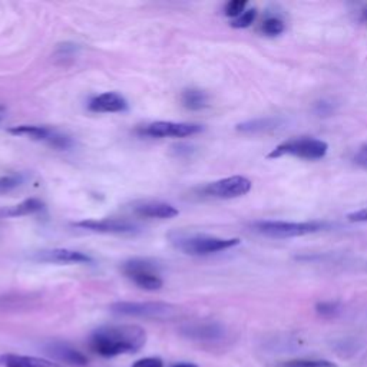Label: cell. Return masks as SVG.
<instances>
[{
  "label": "cell",
  "instance_id": "7c38bea8",
  "mask_svg": "<svg viewBox=\"0 0 367 367\" xmlns=\"http://www.w3.org/2000/svg\"><path fill=\"white\" fill-rule=\"evenodd\" d=\"M75 227L89 230V231H96V232H109V234H131V232H135L138 227L135 224H132L125 220H89V221H82V223H75Z\"/></svg>",
  "mask_w": 367,
  "mask_h": 367
},
{
  "label": "cell",
  "instance_id": "5b68a950",
  "mask_svg": "<svg viewBox=\"0 0 367 367\" xmlns=\"http://www.w3.org/2000/svg\"><path fill=\"white\" fill-rule=\"evenodd\" d=\"M124 274L131 278L135 285L144 290L155 291L162 287V280L158 274L155 263H151L144 258H133L122 265Z\"/></svg>",
  "mask_w": 367,
  "mask_h": 367
},
{
  "label": "cell",
  "instance_id": "5bb4252c",
  "mask_svg": "<svg viewBox=\"0 0 367 367\" xmlns=\"http://www.w3.org/2000/svg\"><path fill=\"white\" fill-rule=\"evenodd\" d=\"M285 125V120L278 116H265V118H256L237 125V131L241 133H248V135H257V133H267L274 132Z\"/></svg>",
  "mask_w": 367,
  "mask_h": 367
},
{
  "label": "cell",
  "instance_id": "e0dca14e",
  "mask_svg": "<svg viewBox=\"0 0 367 367\" xmlns=\"http://www.w3.org/2000/svg\"><path fill=\"white\" fill-rule=\"evenodd\" d=\"M0 366L2 367H63L58 363L49 362L45 359L33 357V356L12 355V353L0 356Z\"/></svg>",
  "mask_w": 367,
  "mask_h": 367
},
{
  "label": "cell",
  "instance_id": "44dd1931",
  "mask_svg": "<svg viewBox=\"0 0 367 367\" xmlns=\"http://www.w3.org/2000/svg\"><path fill=\"white\" fill-rule=\"evenodd\" d=\"M315 311L322 317H336L342 311V304L339 302H320L315 304Z\"/></svg>",
  "mask_w": 367,
  "mask_h": 367
},
{
  "label": "cell",
  "instance_id": "7402d4cb",
  "mask_svg": "<svg viewBox=\"0 0 367 367\" xmlns=\"http://www.w3.org/2000/svg\"><path fill=\"white\" fill-rule=\"evenodd\" d=\"M261 30L267 36H277L280 33L285 32V22L278 18H269L264 21Z\"/></svg>",
  "mask_w": 367,
  "mask_h": 367
},
{
  "label": "cell",
  "instance_id": "4fadbf2b",
  "mask_svg": "<svg viewBox=\"0 0 367 367\" xmlns=\"http://www.w3.org/2000/svg\"><path fill=\"white\" fill-rule=\"evenodd\" d=\"M126 108L128 104L125 98L115 92H105L102 95H98L89 102V109L93 112H124L126 111Z\"/></svg>",
  "mask_w": 367,
  "mask_h": 367
},
{
  "label": "cell",
  "instance_id": "9c48e42d",
  "mask_svg": "<svg viewBox=\"0 0 367 367\" xmlns=\"http://www.w3.org/2000/svg\"><path fill=\"white\" fill-rule=\"evenodd\" d=\"M13 135H21V137H27L30 140L36 141H46L55 148L59 149H66L72 145V141L62 135V133L56 132L55 129L46 128V126H38V125H21V126H13L9 129Z\"/></svg>",
  "mask_w": 367,
  "mask_h": 367
},
{
  "label": "cell",
  "instance_id": "7a4b0ae2",
  "mask_svg": "<svg viewBox=\"0 0 367 367\" xmlns=\"http://www.w3.org/2000/svg\"><path fill=\"white\" fill-rule=\"evenodd\" d=\"M168 238L177 249L188 256H210L240 244L238 238H219L186 231H174Z\"/></svg>",
  "mask_w": 367,
  "mask_h": 367
},
{
  "label": "cell",
  "instance_id": "4dcf8cb0",
  "mask_svg": "<svg viewBox=\"0 0 367 367\" xmlns=\"http://www.w3.org/2000/svg\"><path fill=\"white\" fill-rule=\"evenodd\" d=\"M362 21L363 22H367V8L362 12Z\"/></svg>",
  "mask_w": 367,
  "mask_h": 367
},
{
  "label": "cell",
  "instance_id": "d4e9b609",
  "mask_svg": "<svg viewBox=\"0 0 367 367\" xmlns=\"http://www.w3.org/2000/svg\"><path fill=\"white\" fill-rule=\"evenodd\" d=\"M313 111L317 116H323V118H326V116H330V115L335 113L336 104L331 102V101H327V99H322V101L314 104Z\"/></svg>",
  "mask_w": 367,
  "mask_h": 367
},
{
  "label": "cell",
  "instance_id": "ba28073f",
  "mask_svg": "<svg viewBox=\"0 0 367 367\" xmlns=\"http://www.w3.org/2000/svg\"><path fill=\"white\" fill-rule=\"evenodd\" d=\"M203 126L197 124L187 122H171V121H158L146 125L142 132L153 138H186L201 132Z\"/></svg>",
  "mask_w": 367,
  "mask_h": 367
},
{
  "label": "cell",
  "instance_id": "277c9868",
  "mask_svg": "<svg viewBox=\"0 0 367 367\" xmlns=\"http://www.w3.org/2000/svg\"><path fill=\"white\" fill-rule=\"evenodd\" d=\"M329 145L327 142L315 138L302 137V138H293L286 142H281L277 145L273 151L269 154V158H281V157H296L309 161L322 159L327 155Z\"/></svg>",
  "mask_w": 367,
  "mask_h": 367
},
{
  "label": "cell",
  "instance_id": "6da1fadb",
  "mask_svg": "<svg viewBox=\"0 0 367 367\" xmlns=\"http://www.w3.org/2000/svg\"><path fill=\"white\" fill-rule=\"evenodd\" d=\"M146 343V333L140 326H105L92 333L89 346L102 357L137 353Z\"/></svg>",
  "mask_w": 367,
  "mask_h": 367
},
{
  "label": "cell",
  "instance_id": "4316f807",
  "mask_svg": "<svg viewBox=\"0 0 367 367\" xmlns=\"http://www.w3.org/2000/svg\"><path fill=\"white\" fill-rule=\"evenodd\" d=\"M132 367H164V363L158 357H146V359L138 360Z\"/></svg>",
  "mask_w": 367,
  "mask_h": 367
},
{
  "label": "cell",
  "instance_id": "30bf717a",
  "mask_svg": "<svg viewBox=\"0 0 367 367\" xmlns=\"http://www.w3.org/2000/svg\"><path fill=\"white\" fill-rule=\"evenodd\" d=\"M35 260L42 263H60V264H85L92 263V258L88 254L68 248H52L42 249L35 254Z\"/></svg>",
  "mask_w": 367,
  "mask_h": 367
},
{
  "label": "cell",
  "instance_id": "9a60e30c",
  "mask_svg": "<svg viewBox=\"0 0 367 367\" xmlns=\"http://www.w3.org/2000/svg\"><path fill=\"white\" fill-rule=\"evenodd\" d=\"M182 335L194 340H216L224 336V329L219 323H195L184 327Z\"/></svg>",
  "mask_w": 367,
  "mask_h": 367
},
{
  "label": "cell",
  "instance_id": "83f0119b",
  "mask_svg": "<svg viewBox=\"0 0 367 367\" xmlns=\"http://www.w3.org/2000/svg\"><path fill=\"white\" fill-rule=\"evenodd\" d=\"M347 220L350 223H367V208H362L355 212H350L347 215Z\"/></svg>",
  "mask_w": 367,
  "mask_h": 367
},
{
  "label": "cell",
  "instance_id": "f1b7e54d",
  "mask_svg": "<svg viewBox=\"0 0 367 367\" xmlns=\"http://www.w3.org/2000/svg\"><path fill=\"white\" fill-rule=\"evenodd\" d=\"M355 161L357 165L363 166V168H367V144H364L360 149H359V153L356 154L355 157Z\"/></svg>",
  "mask_w": 367,
  "mask_h": 367
},
{
  "label": "cell",
  "instance_id": "52a82bcc",
  "mask_svg": "<svg viewBox=\"0 0 367 367\" xmlns=\"http://www.w3.org/2000/svg\"><path fill=\"white\" fill-rule=\"evenodd\" d=\"M111 310L116 314L132 315V317H145V319H165L175 313V307L166 303H131L121 302L111 306Z\"/></svg>",
  "mask_w": 367,
  "mask_h": 367
},
{
  "label": "cell",
  "instance_id": "d6986e66",
  "mask_svg": "<svg viewBox=\"0 0 367 367\" xmlns=\"http://www.w3.org/2000/svg\"><path fill=\"white\" fill-rule=\"evenodd\" d=\"M208 98L205 92L199 91V89H187L182 93V104L186 108L191 111H198L207 107Z\"/></svg>",
  "mask_w": 367,
  "mask_h": 367
},
{
  "label": "cell",
  "instance_id": "8992f818",
  "mask_svg": "<svg viewBox=\"0 0 367 367\" xmlns=\"http://www.w3.org/2000/svg\"><path fill=\"white\" fill-rule=\"evenodd\" d=\"M253 184L245 177H228L223 178L215 182L208 184L203 190L201 194L212 198H223V199H230V198H237L243 197L252 191Z\"/></svg>",
  "mask_w": 367,
  "mask_h": 367
},
{
  "label": "cell",
  "instance_id": "ffe728a7",
  "mask_svg": "<svg viewBox=\"0 0 367 367\" xmlns=\"http://www.w3.org/2000/svg\"><path fill=\"white\" fill-rule=\"evenodd\" d=\"M277 367H339L336 363L329 360H315V359H294L280 362Z\"/></svg>",
  "mask_w": 367,
  "mask_h": 367
},
{
  "label": "cell",
  "instance_id": "484cf974",
  "mask_svg": "<svg viewBox=\"0 0 367 367\" xmlns=\"http://www.w3.org/2000/svg\"><path fill=\"white\" fill-rule=\"evenodd\" d=\"M245 6H247V0H231V2L227 3L225 6V14L228 16V18L237 19L240 14L245 12Z\"/></svg>",
  "mask_w": 367,
  "mask_h": 367
},
{
  "label": "cell",
  "instance_id": "2e32d148",
  "mask_svg": "<svg viewBox=\"0 0 367 367\" xmlns=\"http://www.w3.org/2000/svg\"><path fill=\"white\" fill-rule=\"evenodd\" d=\"M133 211H135V214H138L140 216H145V219H159V220H168L179 214L174 205L159 201L138 204L137 207H133Z\"/></svg>",
  "mask_w": 367,
  "mask_h": 367
},
{
  "label": "cell",
  "instance_id": "ac0fdd59",
  "mask_svg": "<svg viewBox=\"0 0 367 367\" xmlns=\"http://www.w3.org/2000/svg\"><path fill=\"white\" fill-rule=\"evenodd\" d=\"M43 210V204L39 201L36 198H30L26 199V201L18 204V205H13V207H8V208H2L0 210V219H6V216H23V215H30V214H35Z\"/></svg>",
  "mask_w": 367,
  "mask_h": 367
},
{
  "label": "cell",
  "instance_id": "cb8c5ba5",
  "mask_svg": "<svg viewBox=\"0 0 367 367\" xmlns=\"http://www.w3.org/2000/svg\"><path fill=\"white\" fill-rule=\"evenodd\" d=\"M22 184L21 175H5L0 177V194L10 192L12 190L18 188Z\"/></svg>",
  "mask_w": 367,
  "mask_h": 367
},
{
  "label": "cell",
  "instance_id": "f546056e",
  "mask_svg": "<svg viewBox=\"0 0 367 367\" xmlns=\"http://www.w3.org/2000/svg\"><path fill=\"white\" fill-rule=\"evenodd\" d=\"M173 367H197V366L192 363H179V364H175Z\"/></svg>",
  "mask_w": 367,
  "mask_h": 367
},
{
  "label": "cell",
  "instance_id": "8fae6325",
  "mask_svg": "<svg viewBox=\"0 0 367 367\" xmlns=\"http://www.w3.org/2000/svg\"><path fill=\"white\" fill-rule=\"evenodd\" d=\"M45 352L63 363H68L72 366H78V367H85L88 364V359L85 355H82L79 350H76L75 347H72L68 343H63V342H52L49 343L45 347Z\"/></svg>",
  "mask_w": 367,
  "mask_h": 367
},
{
  "label": "cell",
  "instance_id": "3957f363",
  "mask_svg": "<svg viewBox=\"0 0 367 367\" xmlns=\"http://www.w3.org/2000/svg\"><path fill=\"white\" fill-rule=\"evenodd\" d=\"M331 224L327 221H304V223H291V221H254L249 224L252 231L260 236L270 238H293L303 237L315 232L330 230Z\"/></svg>",
  "mask_w": 367,
  "mask_h": 367
},
{
  "label": "cell",
  "instance_id": "603a6c76",
  "mask_svg": "<svg viewBox=\"0 0 367 367\" xmlns=\"http://www.w3.org/2000/svg\"><path fill=\"white\" fill-rule=\"evenodd\" d=\"M256 18H257V10L256 9H248L243 14H240L237 19L232 21L231 26L236 27V29H245V27L253 25Z\"/></svg>",
  "mask_w": 367,
  "mask_h": 367
}]
</instances>
